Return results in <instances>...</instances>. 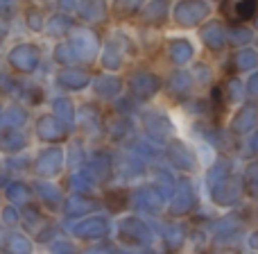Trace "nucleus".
<instances>
[{
	"label": "nucleus",
	"mask_w": 258,
	"mask_h": 254,
	"mask_svg": "<svg viewBox=\"0 0 258 254\" xmlns=\"http://www.w3.org/2000/svg\"><path fill=\"white\" fill-rule=\"evenodd\" d=\"M256 12V0H224L222 14L227 21L231 23H245L254 16Z\"/></svg>",
	"instance_id": "nucleus-1"
}]
</instances>
